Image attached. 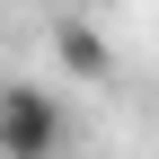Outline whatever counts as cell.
Instances as JSON below:
<instances>
[{
	"label": "cell",
	"instance_id": "1",
	"mask_svg": "<svg viewBox=\"0 0 159 159\" xmlns=\"http://www.w3.org/2000/svg\"><path fill=\"white\" fill-rule=\"evenodd\" d=\"M71 150V115L44 80H9L0 89V159H62Z\"/></svg>",
	"mask_w": 159,
	"mask_h": 159
},
{
	"label": "cell",
	"instance_id": "2",
	"mask_svg": "<svg viewBox=\"0 0 159 159\" xmlns=\"http://www.w3.org/2000/svg\"><path fill=\"white\" fill-rule=\"evenodd\" d=\"M53 62H62L71 80H106L115 53H106V35H97L89 18H62V27H53Z\"/></svg>",
	"mask_w": 159,
	"mask_h": 159
}]
</instances>
